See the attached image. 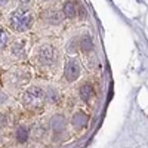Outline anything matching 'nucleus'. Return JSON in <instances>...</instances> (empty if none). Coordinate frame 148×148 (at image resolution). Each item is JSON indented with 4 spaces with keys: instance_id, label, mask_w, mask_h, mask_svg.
<instances>
[{
    "instance_id": "obj_1",
    "label": "nucleus",
    "mask_w": 148,
    "mask_h": 148,
    "mask_svg": "<svg viewBox=\"0 0 148 148\" xmlns=\"http://www.w3.org/2000/svg\"><path fill=\"white\" fill-rule=\"evenodd\" d=\"M31 25H33V15L28 10L16 9L9 15V27L16 33L27 31L31 28Z\"/></svg>"
},
{
    "instance_id": "obj_13",
    "label": "nucleus",
    "mask_w": 148,
    "mask_h": 148,
    "mask_svg": "<svg viewBox=\"0 0 148 148\" xmlns=\"http://www.w3.org/2000/svg\"><path fill=\"white\" fill-rule=\"evenodd\" d=\"M6 43H8V33L3 31L2 28V31H0V46H2V49L6 46Z\"/></svg>"
},
{
    "instance_id": "obj_12",
    "label": "nucleus",
    "mask_w": 148,
    "mask_h": 148,
    "mask_svg": "<svg viewBox=\"0 0 148 148\" xmlns=\"http://www.w3.org/2000/svg\"><path fill=\"white\" fill-rule=\"evenodd\" d=\"M52 126L55 130H59V129H62L64 127V117H61V116H56L52 121Z\"/></svg>"
},
{
    "instance_id": "obj_6",
    "label": "nucleus",
    "mask_w": 148,
    "mask_h": 148,
    "mask_svg": "<svg viewBox=\"0 0 148 148\" xmlns=\"http://www.w3.org/2000/svg\"><path fill=\"white\" fill-rule=\"evenodd\" d=\"M71 123H73L74 129H83L86 126V123H88V116H86L83 111H77V113H74Z\"/></svg>"
},
{
    "instance_id": "obj_8",
    "label": "nucleus",
    "mask_w": 148,
    "mask_h": 148,
    "mask_svg": "<svg viewBox=\"0 0 148 148\" xmlns=\"http://www.w3.org/2000/svg\"><path fill=\"white\" fill-rule=\"evenodd\" d=\"M93 96V88L89 84V83H84L82 84V88H80V98L84 101H88L90 99V98Z\"/></svg>"
},
{
    "instance_id": "obj_3",
    "label": "nucleus",
    "mask_w": 148,
    "mask_h": 148,
    "mask_svg": "<svg viewBox=\"0 0 148 148\" xmlns=\"http://www.w3.org/2000/svg\"><path fill=\"white\" fill-rule=\"evenodd\" d=\"M55 58H56V52L55 49L51 45H43L39 49V53H37V59L39 62L43 65H51L55 62Z\"/></svg>"
},
{
    "instance_id": "obj_17",
    "label": "nucleus",
    "mask_w": 148,
    "mask_h": 148,
    "mask_svg": "<svg viewBox=\"0 0 148 148\" xmlns=\"http://www.w3.org/2000/svg\"><path fill=\"white\" fill-rule=\"evenodd\" d=\"M43 2H46V0H43Z\"/></svg>"
},
{
    "instance_id": "obj_15",
    "label": "nucleus",
    "mask_w": 148,
    "mask_h": 148,
    "mask_svg": "<svg viewBox=\"0 0 148 148\" xmlns=\"http://www.w3.org/2000/svg\"><path fill=\"white\" fill-rule=\"evenodd\" d=\"M79 15H80V18H84V9L83 8L79 9Z\"/></svg>"
},
{
    "instance_id": "obj_14",
    "label": "nucleus",
    "mask_w": 148,
    "mask_h": 148,
    "mask_svg": "<svg viewBox=\"0 0 148 148\" xmlns=\"http://www.w3.org/2000/svg\"><path fill=\"white\" fill-rule=\"evenodd\" d=\"M18 2L22 5V6H25V5H28V3H31L33 0H18Z\"/></svg>"
},
{
    "instance_id": "obj_16",
    "label": "nucleus",
    "mask_w": 148,
    "mask_h": 148,
    "mask_svg": "<svg viewBox=\"0 0 148 148\" xmlns=\"http://www.w3.org/2000/svg\"><path fill=\"white\" fill-rule=\"evenodd\" d=\"M2 5L5 6V5H8V0H2Z\"/></svg>"
},
{
    "instance_id": "obj_5",
    "label": "nucleus",
    "mask_w": 148,
    "mask_h": 148,
    "mask_svg": "<svg viewBox=\"0 0 148 148\" xmlns=\"http://www.w3.org/2000/svg\"><path fill=\"white\" fill-rule=\"evenodd\" d=\"M43 19L49 24H53V25H56V24H59L61 21H62V15H61V12L55 10V9H47L43 12Z\"/></svg>"
},
{
    "instance_id": "obj_7",
    "label": "nucleus",
    "mask_w": 148,
    "mask_h": 148,
    "mask_svg": "<svg viewBox=\"0 0 148 148\" xmlns=\"http://www.w3.org/2000/svg\"><path fill=\"white\" fill-rule=\"evenodd\" d=\"M62 12H64V15L67 16V18H74L77 15V8H76V5H74L73 2H65V5H64V8H62Z\"/></svg>"
},
{
    "instance_id": "obj_11",
    "label": "nucleus",
    "mask_w": 148,
    "mask_h": 148,
    "mask_svg": "<svg viewBox=\"0 0 148 148\" xmlns=\"http://www.w3.org/2000/svg\"><path fill=\"white\" fill-rule=\"evenodd\" d=\"M12 53L15 56H22L24 53V45L21 42H15V45L12 46Z\"/></svg>"
},
{
    "instance_id": "obj_10",
    "label": "nucleus",
    "mask_w": 148,
    "mask_h": 148,
    "mask_svg": "<svg viewBox=\"0 0 148 148\" xmlns=\"http://www.w3.org/2000/svg\"><path fill=\"white\" fill-rule=\"evenodd\" d=\"M27 138H28L27 129H25V127H19L18 132H16V139H18V142H25Z\"/></svg>"
},
{
    "instance_id": "obj_2",
    "label": "nucleus",
    "mask_w": 148,
    "mask_h": 148,
    "mask_svg": "<svg viewBox=\"0 0 148 148\" xmlns=\"http://www.w3.org/2000/svg\"><path fill=\"white\" fill-rule=\"evenodd\" d=\"M43 99H45V92L40 88H37V86L30 88L22 95V104L25 107H30V108H36V107L42 105Z\"/></svg>"
},
{
    "instance_id": "obj_9",
    "label": "nucleus",
    "mask_w": 148,
    "mask_h": 148,
    "mask_svg": "<svg viewBox=\"0 0 148 148\" xmlns=\"http://www.w3.org/2000/svg\"><path fill=\"white\" fill-rule=\"evenodd\" d=\"M80 49L83 52H89L93 49V43H92V39L89 36H84L82 37V40H80Z\"/></svg>"
},
{
    "instance_id": "obj_4",
    "label": "nucleus",
    "mask_w": 148,
    "mask_h": 148,
    "mask_svg": "<svg viewBox=\"0 0 148 148\" xmlns=\"http://www.w3.org/2000/svg\"><path fill=\"white\" fill-rule=\"evenodd\" d=\"M80 76V64L77 59H68L65 64V79L68 82L77 80Z\"/></svg>"
}]
</instances>
